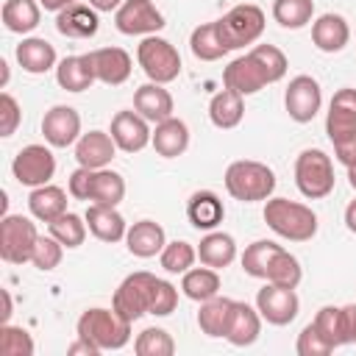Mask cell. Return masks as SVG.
I'll return each instance as SVG.
<instances>
[{
	"label": "cell",
	"instance_id": "6da1fadb",
	"mask_svg": "<svg viewBox=\"0 0 356 356\" xmlns=\"http://www.w3.org/2000/svg\"><path fill=\"white\" fill-rule=\"evenodd\" d=\"M264 222L273 234L289 242H309L317 234V214L312 211V206L289 197H267Z\"/></svg>",
	"mask_w": 356,
	"mask_h": 356
},
{
	"label": "cell",
	"instance_id": "c3c4849f",
	"mask_svg": "<svg viewBox=\"0 0 356 356\" xmlns=\"http://www.w3.org/2000/svg\"><path fill=\"white\" fill-rule=\"evenodd\" d=\"M175 309H178V289H175L170 281L159 278V281H156V292H153L150 314H153V317H167V314H172Z\"/></svg>",
	"mask_w": 356,
	"mask_h": 356
},
{
	"label": "cell",
	"instance_id": "b9f144b4",
	"mask_svg": "<svg viewBox=\"0 0 356 356\" xmlns=\"http://www.w3.org/2000/svg\"><path fill=\"white\" fill-rule=\"evenodd\" d=\"M134 353L136 356H172L175 353V339H172L170 331H164L159 325H150V328L136 334Z\"/></svg>",
	"mask_w": 356,
	"mask_h": 356
},
{
	"label": "cell",
	"instance_id": "4316f807",
	"mask_svg": "<svg viewBox=\"0 0 356 356\" xmlns=\"http://www.w3.org/2000/svg\"><path fill=\"white\" fill-rule=\"evenodd\" d=\"M150 145L161 159H178L189 147V125L178 117H167L164 122L153 125Z\"/></svg>",
	"mask_w": 356,
	"mask_h": 356
},
{
	"label": "cell",
	"instance_id": "83f0119b",
	"mask_svg": "<svg viewBox=\"0 0 356 356\" xmlns=\"http://www.w3.org/2000/svg\"><path fill=\"white\" fill-rule=\"evenodd\" d=\"M197 259L206 267L225 270L236 259V239L231 234H225V231H217V228L214 231H206V236L197 245Z\"/></svg>",
	"mask_w": 356,
	"mask_h": 356
},
{
	"label": "cell",
	"instance_id": "d6a6232c",
	"mask_svg": "<svg viewBox=\"0 0 356 356\" xmlns=\"http://www.w3.org/2000/svg\"><path fill=\"white\" fill-rule=\"evenodd\" d=\"M181 292L195 300V303H203L214 295H220V270L214 267H189L184 275H181Z\"/></svg>",
	"mask_w": 356,
	"mask_h": 356
},
{
	"label": "cell",
	"instance_id": "91938a15",
	"mask_svg": "<svg viewBox=\"0 0 356 356\" xmlns=\"http://www.w3.org/2000/svg\"><path fill=\"white\" fill-rule=\"evenodd\" d=\"M0 72H3V81H0V89H6V83H8V61H6V58H0Z\"/></svg>",
	"mask_w": 356,
	"mask_h": 356
},
{
	"label": "cell",
	"instance_id": "11a10c76",
	"mask_svg": "<svg viewBox=\"0 0 356 356\" xmlns=\"http://www.w3.org/2000/svg\"><path fill=\"white\" fill-rule=\"evenodd\" d=\"M345 228H348L350 234H356V197L345 206Z\"/></svg>",
	"mask_w": 356,
	"mask_h": 356
},
{
	"label": "cell",
	"instance_id": "ab89813d",
	"mask_svg": "<svg viewBox=\"0 0 356 356\" xmlns=\"http://www.w3.org/2000/svg\"><path fill=\"white\" fill-rule=\"evenodd\" d=\"M195 259H197V248H192V245L184 242V239L167 242L164 250L159 253V264H161V270L170 273V275H184L189 267H195Z\"/></svg>",
	"mask_w": 356,
	"mask_h": 356
},
{
	"label": "cell",
	"instance_id": "60d3db41",
	"mask_svg": "<svg viewBox=\"0 0 356 356\" xmlns=\"http://www.w3.org/2000/svg\"><path fill=\"white\" fill-rule=\"evenodd\" d=\"M270 284H278V286H289V289H298V284L303 281V267L300 261L289 253V250H278L275 259L270 261V270H267V278Z\"/></svg>",
	"mask_w": 356,
	"mask_h": 356
},
{
	"label": "cell",
	"instance_id": "ee69618b",
	"mask_svg": "<svg viewBox=\"0 0 356 356\" xmlns=\"http://www.w3.org/2000/svg\"><path fill=\"white\" fill-rule=\"evenodd\" d=\"M61 259H64V245L53 234H47V236L39 234L36 248H33V256H31V264L36 270H42V273H50V270H56L61 264Z\"/></svg>",
	"mask_w": 356,
	"mask_h": 356
},
{
	"label": "cell",
	"instance_id": "7c38bea8",
	"mask_svg": "<svg viewBox=\"0 0 356 356\" xmlns=\"http://www.w3.org/2000/svg\"><path fill=\"white\" fill-rule=\"evenodd\" d=\"M256 309H259L261 320H267L270 325H289L300 312V298L295 289L267 281L256 292Z\"/></svg>",
	"mask_w": 356,
	"mask_h": 356
},
{
	"label": "cell",
	"instance_id": "ba28073f",
	"mask_svg": "<svg viewBox=\"0 0 356 356\" xmlns=\"http://www.w3.org/2000/svg\"><path fill=\"white\" fill-rule=\"evenodd\" d=\"M39 231L31 217L3 214L0 220V259L8 264H25L33 256Z\"/></svg>",
	"mask_w": 356,
	"mask_h": 356
},
{
	"label": "cell",
	"instance_id": "8d00e7d4",
	"mask_svg": "<svg viewBox=\"0 0 356 356\" xmlns=\"http://www.w3.org/2000/svg\"><path fill=\"white\" fill-rule=\"evenodd\" d=\"M312 17H314V0H273V19L286 31L306 28Z\"/></svg>",
	"mask_w": 356,
	"mask_h": 356
},
{
	"label": "cell",
	"instance_id": "7402d4cb",
	"mask_svg": "<svg viewBox=\"0 0 356 356\" xmlns=\"http://www.w3.org/2000/svg\"><path fill=\"white\" fill-rule=\"evenodd\" d=\"M134 111H139L150 125H159L167 117H172L175 103H172V95L164 89V83L147 81L134 92Z\"/></svg>",
	"mask_w": 356,
	"mask_h": 356
},
{
	"label": "cell",
	"instance_id": "816d5d0a",
	"mask_svg": "<svg viewBox=\"0 0 356 356\" xmlns=\"http://www.w3.org/2000/svg\"><path fill=\"white\" fill-rule=\"evenodd\" d=\"M331 145H334V156H337V161H339L345 170H348V167H356V131H350V134L334 139Z\"/></svg>",
	"mask_w": 356,
	"mask_h": 356
},
{
	"label": "cell",
	"instance_id": "ffe728a7",
	"mask_svg": "<svg viewBox=\"0 0 356 356\" xmlns=\"http://www.w3.org/2000/svg\"><path fill=\"white\" fill-rule=\"evenodd\" d=\"M356 131V89L353 86H342L334 92L328 111H325V134L328 139H339L345 134Z\"/></svg>",
	"mask_w": 356,
	"mask_h": 356
},
{
	"label": "cell",
	"instance_id": "603a6c76",
	"mask_svg": "<svg viewBox=\"0 0 356 356\" xmlns=\"http://www.w3.org/2000/svg\"><path fill=\"white\" fill-rule=\"evenodd\" d=\"M225 217V206L217 192L211 189H197L186 200V220L197 231H214Z\"/></svg>",
	"mask_w": 356,
	"mask_h": 356
},
{
	"label": "cell",
	"instance_id": "74e56055",
	"mask_svg": "<svg viewBox=\"0 0 356 356\" xmlns=\"http://www.w3.org/2000/svg\"><path fill=\"white\" fill-rule=\"evenodd\" d=\"M278 250H281V245L273 242V239H256V242H250L245 248V253H242V270H245V275H250V278H267L270 261L275 259Z\"/></svg>",
	"mask_w": 356,
	"mask_h": 356
},
{
	"label": "cell",
	"instance_id": "4dcf8cb0",
	"mask_svg": "<svg viewBox=\"0 0 356 356\" xmlns=\"http://www.w3.org/2000/svg\"><path fill=\"white\" fill-rule=\"evenodd\" d=\"M0 19H3L6 31L25 36L39 28L42 6H39V0H6L0 8Z\"/></svg>",
	"mask_w": 356,
	"mask_h": 356
},
{
	"label": "cell",
	"instance_id": "9a60e30c",
	"mask_svg": "<svg viewBox=\"0 0 356 356\" xmlns=\"http://www.w3.org/2000/svg\"><path fill=\"white\" fill-rule=\"evenodd\" d=\"M42 136L50 147H70L81 139V114L72 106H53L42 117Z\"/></svg>",
	"mask_w": 356,
	"mask_h": 356
},
{
	"label": "cell",
	"instance_id": "d590c367",
	"mask_svg": "<svg viewBox=\"0 0 356 356\" xmlns=\"http://www.w3.org/2000/svg\"><path fill=\"white\" fill-rule=\"evenodd\" d=\"M189 50H192V56L197 61H217V58H222L228 53L222 39H220L217 19L214 22H203L189 33Z\"/></svg>",
	"mask_w": 356,
	"mask_h": 356
},
{
	"label": "cell",
	"instance_id": "5bb4252c",
	"mask_svg": "<svg viewBox=\"0 0 356 356\" xmlns=\"http://www.w3.org/2000/svg\"><path fill=\"white\" fill-rule=\"evenodd\" d=\"M108 134H111V139L117 142V147L122 153H139V150H145L150 145L153 128H150V122L139 111L125 108V111H117L111 117Z\"/></svg>",
	"mask_w": 356,
	"mask_h": 356
},
{
	"label": "cell",
	"instance_id": "9f6ffc18",
	"mask_svg": "<svg viewBox=\"0 0 356 356\" xmlns=\"http://www.w3.org/2000/svg\"><path fill=\"white\" fill-rule=\"evenodd\" d=\"M122 3L125 0H89V6L97 8V11H117Z\"/></svg>",
	"mask_w": 356,
	"mask_h": 356
},
{
	"label": "cell",
	"instance_id": "f5cc1de1",
	"mask_svg": "<svg viewBox=\"0 0 356 356\" xmlns=\"http://www.w3.org/2000/svg\"><path fill=\"white\" fill-rule=\"evenodd\" d=\"M339 328H342V345L356 342V303L339 306Z\"/></svg>",
	"mask_w": 356,
	"mask_h": 356
},
{
	"label": "cell",
	"instance_id": "9c48e42d",
	"mask_svg": "<svg viewBox=\"0 0 356 356\" xmlns=\"http://www.w3.org/2000/svg\"><path fill=\"white\" fill-rule=\"evenodd\" d=\"M11 172L22 186H31V189L44 186L56 175V156L47 145H25L14 156Z\"/></svg>",
	"mask_w": 356,
	"mask_h": 356
},
{
	"label": "cell",
	"instance_id": "7a4b0ae2",
	"mask_svg": "<svg viewBox=\"0 0 356 356\" xmlns=\"http://www.w3.org/2000/svg\"><path fill=\"white\" fill-rule=\"evenodd\" d=\"M222 181H225V192L239 203H259L273 197L275 192V172L253 159L231 161Z\"/></svg>",
	"mask_w": 356,
	"mask_h": 356
},
{
	"label": "cell",
	"instance_id": "f546056e",
	"mask_svg": "<svg viewBox=\"0 0 356 356\" xmlns=\"http://www.w3.org/2000/svg\"><path fill=\"white\" fill-rule=\"evenodd\" d=\"M28 211H31L33 220L53 222L56 217H61L67 211V192L61 186H56V184L36 186L28 195Z\"/></svg>",
	"mask_w": 356,
	"mask_h": 356
},
{
	"label": "cell",
	"instance_id": "484cf974",
	"mask_svg": "<svg viewBox=\"0 0 356 356\" xmlns=\"http://www.w3.org/2000/svg\"><path fill=\"white\" fill-rule=\"evenodd\" d=\"M167 245V234L159 222L153 220H139L134 225H128V234H125V248L131 256L136 259H153L164 250Z\"/></svg>",
	"mask_w": 356,
	"mask_h": 356
},
{
	"label": "cell",
	"instance_id": "ac0fdd59",
	"mask_svg": "<svg viewBox=\"0 0 356 356\" xmlns=\"http://www.w3.org/2000/svg\"><path fill=\"white\" fill-rule=\"evenodd\" d=\"M100 11L89 3H72L56 14V31L67 39H92L100 28Z\"/></svg>",
	"mask_w": 356,
	"mask_h": 356
},
{
	"label": "cell",
	"instance_id": "2e32d148",
	"mask_svg": "<svg viewBox=\"0 0 356 356\" xmlns=\"http://www.w3.org/2000/svg\"><path fill=\"white\" fill-rule=\"evenodd\" d=\"M89 64L95 70V78L106 86H120L131 78V70H134V58L128 56V50L122 47H97V50H89Z\"/></svg>",
	"mask_w": 356,
	"mask_h": 356
},
{
	"label": "cell",
	"instance_id": "f1b7e54d",
	"mask_svg": "<svg viewBox=\"0 0 356 356\" xmlns=\"http://www.w3.org/2000/svg\"><path fill=\"white\" fill-rule=\"evenodd\" d=\"M245 117V97L234 89H220L211 100H209V120L214 128L220 131H231L242 122Z\"/></svg>",
	"mask_w": 356,
	"mask_h": 356
},
{
	"label": "cell",
	"instance_id": "3957f363",
	"mask_svg": "<svg viewBox=\"0 0 356 356\" xmlns=\"http://www.w3.org/2000/svg\"><path fill=\"white\" fill-rule=\"evenodd\" d=\"M131 325L128 320H122L114 309H100V306H92L86 309L78 323H75V337H83L89 339L92 345L103 350H122L128 342H131Z\"/></svg>",
	"mask_w": 356,
	"mask_h": 356
},
{
	"label": "cell",
	"instance_id": "db71d44e",
	"mask_svg": "<svg viewBox=\"0 0 356 356\" xmlns=\"http://www.w3.org/2000/svg\"><path fill=\"white\" fill-rule=\"evenodd\" d=\"M67 353L70 356H78V353H83V356H97L100 353V348L97 345H92L89 339H83V337H75V342L67 348Z\"/></svg>",
	"mask_w": 356,
	"mask_h": 356
},
{
	"label": "cell",
	"instance_id": "d4e9b609",
	"mask_svg": "<svg viewBox=\"0 0 356 356\" xmlns=\"http://www.w3.org/2000/svg\"><path fill=\"white\" fill-rule=\"evenodd\" d=\"M86 225H89V234L100 242H120L125 239L128 234V222L125 217L117 211V206H100V203H89L86 209Z\"/></svg>",
	"mask_w": 356,
	"mask_h": 356
},
{
	"label": "cell",
	"instance_id": "e0dca14e",
	"mask_svg": "<svg viewBox=\"0 0 356 356\" xmlns=\"http://www.w3.org/2000/svg\"><path fill=\"white\" fill-rule=\"evenodd\" d=\"M259 334H261V314H259V309L245 303V300H234L222 339H228L234 348H248V345H253L259 339Z\"/></svg>",
	"mask_w": 356,
	"mask_h": 356
},
{
	"label": "cell",
	"instance_id": "cb8c5ba5",
	"mask_svg": "<svg viewBox=\"0 0 356 356\" xmlns=\"http://www.w3.org/2000/svg\"><path fill=\"white\" fill-rule=\"evenodd\" d=\"M14 56H17V64L31 75H44L47 70H56L58 64L56 47L42 36H22Z\"/></svg>",
	"mask_w": 356,
	"mask_h": 356
},
{
	"label": "cell",
	"instance_id": "bcb514c9",
	"mask_svg": "<svg viewBox=\"0 0 356 356\" xmlns=\"http://www.w3.org/2000/svg\"><path fill=\"white\" fill-rule=\"evenodd\" d=\"M295 350H298V356H328V353H334V345L320 334V328L314 323H309L298 334Z\"/></svg>",
	"mask_w": 356,
	"mask_h": 356
},
{
	"label": "cell",
	"instance_id": "94428289",
	"mask_svg": "<svg viewBox=\"0 0 356 356\" xmlns=\"http://www.w3.org/2000/svg\"><path fill=\"white\" fill-rule=\"evenodd\" d=\"M348 184H350V189L356 192V167H348Z\"/></svg>",
	"mask_w": 356,
	"mask_h": 356
},
{
	"label": "cell",
	"instance_id": "e575fe53",
	"mask_svg": "<svg viewBox=\"0 0 356 356\" xmlns=\"http://www.w3.org/2000/svg\"><path fill=\"white\" fill-rule=\"evenodd\" d=\"M125 197V178L117 170H95L92 178V192H89V203H100V206H120Z\"/></svg>",
	"mask_w": 356,
	"mask_h": 356
},
{
	"label": "cell",
	"instance_id": "681fc988",
	"mask_svg": "<svg viewBox=\"0 0 356 356\" xmlns=\"http://www.w3.org/2000/svg\"><path fill=\"white\" fill-rule=\"evenodd\" d=\"M19 122H22L19 103L14 100L11 92H3L0 95V136H14V131L19 128Z\"/></svg>",
	"mask_w": 356,
	"mask_h": 356
},
{
	"label": "cell",
	"instance_id": "d6986e66",
	"mask_svg": "<svg viewBox=\"0 0 356 356\" xmlns=\"http://www.w3.org/2000/svg\"><path fill=\"white\" fill-rule=\"evenodd\" d=\"M117 150L120 147H117V142L111 139L108 131H86L75 142V161L81 167H89V170H103V167L111 164Z\"/></svg>",
	"mask_w": 356,
	"mask_h": 356
},
{
	"label": "cell",
	"instance_id": "680465c9",
	"mask_svg": "<svg viewBox=\"0 0 356 356\" xmlns=\"http://www.w3.org/2000/svg\"><path fill=\"white\" fill-rule=\"evenodd\" d=\"M11 309H14V306H11V295H8V289H3V312H0V325L11 320Z\"/></svg>",
	"mask_w": 356,
	"mask_h": 356
},
{
	"label": "cell",
	"instance_id": "1f68e13d",
	"mask_svg": "<svg viewBox=\"0 0 356 356\" xmlns=\"http://www.w3.org/2000/svg\"><path fill=\"white\" fill-rule=\"evenodd\" d=\"M56 81L61 89L67 92H86L97 78H95V70L89 64V56H67L56 64Z\"/></svg>",
	"mask_w": 356,
	"mask_h": 356
},
{
	"label": "cell",
	"instance_id": "8992f818",
	"mask_svg": "<svg viewBox=\"0 0 356 356\" xmlns=\"http://www.w3.org/2000/svg\"><path fill=\"white\" fill-rule=\"evenodd\" d=\"M156 275L147 273V270H136L131 275H125L120 281V286L114 289V298H111V309L128 320V323H136L142 314H150V306H153V292H156Z\"/></svg>",
	"mask_w": 356,
	"mask_h": 356
},
{
	"label": "cell",
	"instance_id": "5b68a950",
	"mask_svg": "<svg viewBox=\"0 0 356 356\" xmlns=\"http://www.w3.org/2000/svg\"><path fill=\"white\" fill-rule=\"evenodd\" d=\"M217 31H220V39L228 53L239 50L245 44H253L264 33V11L253 3H239L217 19Z\"/></svg>",
	"mask_w": 356,
	"mask_h": 356
},
{
	"label": "cell",
	"instance_id": "f907efd6",
	"mask_svg": "<svg viewBox=\"0 0 356 356\" xmlns=\"http://www.w3.org/2000/svg\"><path fill=\"white\" fill-rule=\"evenodd\" d=\"M92 178H95V170L78 164V170H72L70 181H67V192H70V197H75V200H89Z\"/></svg>",
	"mask_w": 356,
	"mask_h": 356
},
{
	"label": "cell",
	"instance_id": "44dd1931",
	"mask_svg": "<svg viewBox=\"0 0 356 356\" xmlns=\"http://www.w3.org/2000/svg\"><path fill=\"white\" fill-rule=\"evenodd\" d=\"M312 42L320 53H339L350 42V25L342 14L325 11L312 22Z\"/></svg>",
	"mask_w": 356,
	"mask_h": 356
},
{
	"label": "cell",
	"instance_id": "f6af8a7d",
	"mask_svg": "<svg viewBox=\"0 0 356 356\" xmlns=\"http://www.w3.org/2000/svg\"><path fill=\"white\" fill-rule=\"evenodd\" d=\"M250 53H253V56L259 58V64L264 67V72H267L270 83H278V81L286 75L289 61H286L284 50H278L275 44H253V47H250Z\"/></svg>",
	"mask_w": 356,
	"mask_h": 356
},
{
	"label": "cell",
	"instance_id": "30bf717a",
	"mask_svg": "<svg viewBox=\"0 0 356 356\" xmlns=\"http://www.w3.org/2000/svg\"><path fill=\"white\" fill-rule=\"evenodd\" d=\"M284 108H286L289 120H295L300 125L312 122L323 108V89H320L317 78H312V75L289 78L286 92H284Z\"/></svg>",
	"mask_w": 356,
	"mask_h": 356
},
{
	"label": "cell",
	"instance_id": "7dc6e473",
	"mask_svg": "<svg viewBox=\"0 0 356 356\" xmlns=\"http://www.w3.org/2000/svg\"><path fill=\"white\" fill-rule=\"evenodd\" d=\"M317 328H320V334L334 345V348H342V328H339V306H323L317 314H314V320H312Z\"/></svg>",
	"mask_w": 356,
	"mask_h": 356
},
{
	"label": "cell",
	"instance_id": "6f0895ef",
	"mask_svg": "<svg viewBox=\"0 0 356 356\" xmlns=\"http://www.w3.org/2000/svg\"><path fill=\"white\" fill-rule=\"evenodd\" d=\"M72 3H78V0H39V6L44 8V11H61V8H67V6H72Z\"/></svg>",
	"mask_w": 356,
	"mask_h": 356
},
{
	"label": "cell",
	"instance_id": "4fadbf2b",
	"mask_svg": "<svg viewBox=\"0 0 356 356\" xmlns=\"http://www.w3.org/2000/svg\"><path fill=\"white\" fill-rule=\"evenodd\" d=\"M267 83H270V78H267L264 67L259 64V58H256L250 50H248L245 56H236V58L222 70V86L239 92L242 97L261 92Z\"/></svg>",
	"mask_w": 356,
	"mask_h": 356
},
{
	"label": "cell",
	"instance_id": "f35d334b",
	"mask_svg": "<svg viewBox=\"0 0 356 356\" xmlns=\"http://www.w3.org/2000/svg\"><path fill=\"white\" fill-rule=\"evenodd\" d=\"M47 231L64 245V248H81L83 239H86V217L81 214H72V211H64L61 217H56L53 222H47Z\"/></svg>",
	"mask_w": 356,
	"mask_h": 356
},
{
	"label": "cell",
	"instance_id": "52a82bcc",
	"mask_svg": "<svg viewBox=\"0 0 356 356\" xmlns=\"http://www.w3.org/2000/svg\"><path fill=\"white\" fill-rule=\"evenodd\" d=\"M136 61H139L142 72L147 75V81H153V83H172L181 75V56H178L175 44L156 33L145 36L136 44Z\"/></svg>",
	"mask_w": 356,
	"mask_h": 356
},
{
	"label": "cell",
	"instance_id": "7bdbcfd3",
	"mask_svg": "<svg viewBox=\"0 0 356 356\" xmlns=\"http://www.w3.org/2000/svg\"><path fill=\"white\" fill-rule=\"evenodd\" d=\"M33 350H36L33 337L22 325H11V323L0 325V353L3 356H33Z\"/></svg>",
	"mask_w": 356,
	"mask_h": 356
},
{
	"label": "cell",
	"instance_id": "836d02e7",
	"mask_svg": "<svg viewBox=\"0 0 356 356\" xmlns=\"http://www.w3.org/2000/svg\"><path fill=\"white\" fill-rule=\"evenodd\" d=\"M231 306H234V300H231V298H220V295L203 300V303H200V312H197V328H200L206 337H211V339L225 337V325H228Z\"/></svg>",
	"mask_w": 356,
	"mask_h": 356
},
{
	"label": "cell",
	"instance_id": "8fae6325",
	"mask_svg": "<svg viewBox=\"0 0 356 356\" xmlns=\"http://www.w3.org/2000/svg\"><path fill=\"white\" fill-rule=\"evenodd\" d=\"M114 25L125 36H153L167 22H164V14L156 8L153 0H125L114 11Z\"/></svg>",
	"mask_w": 356,
	"mask_h": 356
},
{
	"label": "cell",
	"instance_id": "277c9868",
	"mask_svg": "<svg viewBox=\"0 0 356 356\" xmlns=\"http://www.w3.org/2000/svg\"><path fill=\"white\" fill-rule=\"evenodd\" d=\"M334 161L320 147H306L295 159V186L306 200H323L334 192Z\"/></svg>",
	"mask_w": 356,
	"mask_h": 356
}]
</instances>
